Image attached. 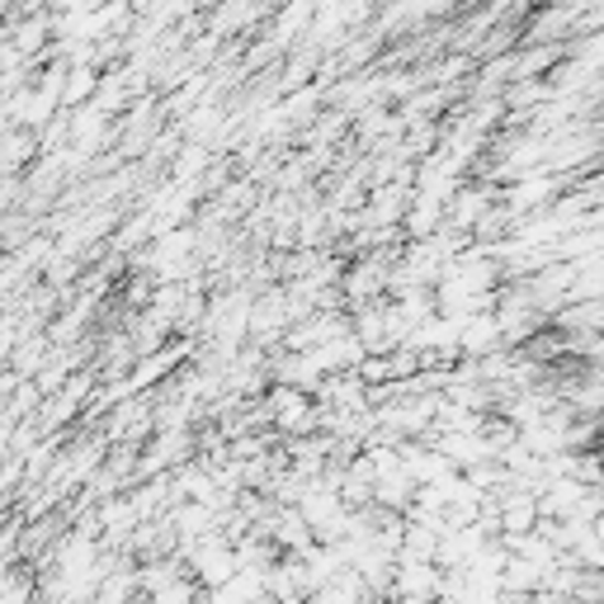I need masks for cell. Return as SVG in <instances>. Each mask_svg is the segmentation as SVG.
Wrapping results in <instances>:
<instances>
[{
    "instance_id": "cell-1",
    "label": "cell",
    "mask_w": 604,
    "mask_h": 604,
    "mask_svg": "<svg viewBox=\"0 0 604 604\" xmlns=\"http://www.w3.org/2000/svg\"><path fill=\"white\" fill-rule=\"evenodd\" d=\"M491 203H501V184H496V180H491V184H486V180L458 184L454 194H449V217H444V222H454V227H468V232H472Z\"/></svg>"
},
{
    "instance_id": "cell-2",
    "label": "cell",
    "mask_w": 604,
    "mask_h": 604,
    "mask_svg": "<svg viewBox=\"0 0 604 604\" xmlns=\"http://www.w3.org/2000/svg\"><path fill=\"white\" fill-rule=\"evenodd\" d=\"M444 567L439 562H396L392 600H439Z\"/></svg>"
},
{
    "instance_id": "cell-3",
    "label": "cell",
    "mask_w": 604,
    "mask_h": 604,
    "mask_svg": "<svg viewBox=\"0 0 604 604\" xmlns=\"http://www.w3.org/2000/svg\"><path fill=\"white\" fill-rule=\"evenodd\" d=\"M501 345H505V331H501L496 307H491V312H472L468 322H463V355L482 359V355H491V349H501Z\"/></svg>"
},
{
    "instance_id": "cell-4",
    "label": "cell",
    "mask_w": 604,
    "mask_h": 604,
    "mask_svg": "<svg viewBox=\"0 0 604 604\" xmlns=\"http://www.w3.org/2000/svg\"><path fill=\"white\" fill-rule=\"evenodd\" d=\"M544 577H548L544 567L529 562V558H519V552H515V558L505 562V571H501V585H505V595H501V600H534V591L544 585Z\"/></svg>"
},
{
    "instance_id": "cell-5",
    "label": "cell",
    "mask_w": 604,
    "mask_h": 604,
    "mask_svg": "<svg viewBox=\"0 0 604 604\" xmlns=\"http://www.w3.org/2000/svg\"><path fill=\"white\" fill-rule=\"evenodd\" d=\"M43 156V133L38 128H5V170H24Z\"/></svg>"
},
{
    "instance_id": "cell-6",
    "label": "cell",
    "mask_w": 604,
    "mask_h": 604,
    "mask_svg": "<svg viewBox=\"0 0 604 604\" xmlns=\"http://www.w3.org/2000/svg\"><path fill=\"white\" fill-rule=\"evenodd\" d=\"M100 67H90V61H71V76H67V90H61V104L67 109H81L90 104L94 94H100Z\"/></svg>"
},
{
    "instance_id": "cell-7",
    "label": "cell",
    "mask_w": 604,
    "mask_h": 604,
    "mask_svg": "<svg viewBox=\"0 0 604 604\" xmlns=\"http://www.w3.org/2000/svg\"><path fill=\"white\" fill-rule=\"evenodd\" d=\"M209 166H213V152H209V142H184L180 147V156L170 161V175L180 184H199L203 175H209Z\"/></svg>"
}]
</instances>
